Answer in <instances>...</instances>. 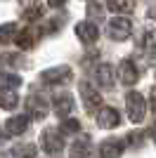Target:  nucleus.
<instances>
[{
  "label": "nucleus",
  "mask_w": 156,
  "mask_h": 158,
  "mask_svg": "<svg viewBox=\"0 0 156 158\" xmlns=\"http://www.w3.org/2000/svg\"><path fill=\"white\" fill-rule=\"evenodd\" d=\"M78 120H73V118H64V123H62V132H76L78 130Z\"/></svg>",
  "instance_id": "nucleus-23"
},
{
  "label": "nucleus",
  "mask_w": 156,
  "mask_h": 158,
  "mask_svg": "<svg viewBox=\"0 0 156 158\" xmlns=\"http://www.w3.org/2000/svg\"><path fill=\"white\" fill-rule=\"evenodd\" d=\"M88 153H90V139H88V137H80L78 142H73L71 158H85Z\"/></svg>",
  "instance_id": "nucleus-17"
},
{
  "label": "nucleus",
  "mask_w": 156,
  "mask_h": 158,
  "mask_svg": "<svg viewBox=\"0 0 156 158\" xmlns=\"http://www.w3.org/2000/svg\"><path fill=\"white\" fill-rule=\"evenodd\" d=\"M50 2V7H62V5H66V0H47Z\"/></svg>",
  "instance_id": "nucleus-25"
},
{
  "label": "nucleus",
  "mask_w": 156,
  "mask_h": 158,
  "mask_svg": "<svg viewBox=\"0 0 156 158\" xmlns=\"http://www.w3.org/2000/svg\"><path fill=\"white\" fill-rule=\"evenodd\" d=\"M38 28H33V26H28V28H24V31L17 35V47L19 50H31L33 45H36V38H38Z\"/></svg>",
  "instance_id": "nucleus-10"
},
{
  "label": "nucleus",
  "mask_w": 156,
  "mask_h": 158,
  "mask_svg": "<svg viewBox=\"0 0 156 158\" xmlns=\"http://www.w3.org/2000/svg\"><path fill=\"white\" fill-rule=\"evenodd\" d=\"M12 38H17V24H2L0 26V43H12Z\"/></svg>",
  "instance_id": "nucleus-20"
},
{
  "label": "nucleus",
  "mask_w": 156,
  "mask_h": 158,
  "mask_svg": "<svg viewBox=\"0 0 156 158\" xmlns=\"http://www.w3.org/2000/svg\"><path fill=\"white\" fill-rule=\"evenodd\" d=\"M76 35L80 38V43H85V45H92L95 40H97L99 31L95 24H90V21H80V24H76Z\"/></svg>",
  "instance_id": "nucleus-7"
},
{
  "label": "nucleus",
  "mask_w": 156,
  "mask_h": 158,
  "mask_svg": "<svg viewBox=\"0 0 156 158\" xmlns=\"http://www.w3.org/2000/svg\"><path fill=\"white\" fill-rule=\"evenodd\" d=\"M40 146H43V151H45V153H59V151H62V146H64V142H62V137H59V132L50 127V130L43 132Z\"/></svg>",
  "instance_id": "nucleus-5"
},
{
  "label": "nucleus",
  "mask_w": 156,
  "mask_h": 158,
  "mask_svg": "<svg viewBox=\"0 0 156 158\" xmlns=\"http://www.w3.org/2000/svg\"><path fill=\"white\" fill-rule=\"evenodd\" d=\"M21 85V78L17 73H0V87H10V90H17Z\"/></svg>",
  "instance_id": "nucleus-19"
},
{
  "label": "nucleus",
  "mask_w": 156,
  "mask_h": 158,
  "mask_svg": "<svg viewBox=\"0 0 156 158\" xmlns=\"http://www.w3.org/2000/svg\"><path fill=\"white\" fill-rule=\"evenodd\" d=\"M106 7L114 10V12H132L135 0H106Z\"/></svg>",
  "instance_id": "nucleus-18"
},
{
  "label": "nucleus",
  "mask_w": 156,
  "mask_h": 158,
  "mask_svg": "<svg viewBox=\"0 0 156 158\" xmlns=\"http://www.w3.org/2000/svg\"><path fill=\"white\" fill-rule=\"evenodd\" d=\"M130 33H132V21L130 19L116 17V19L109 21V38L111 40H125V38H130Z\"/></svg>",
  "instance_id": "nucleus-3"
},
{
  "label": "nucleus",
  "mask_w": 156,
  "mask_h": 158,
  "mask_svg": "<svg viewBox=\"0 0 156 158\" xmlns=\"http://www.w3.org/2000/svg\"><path fill=\"white\" fill-rule=\"evenodd\" d=\"M26 127H28V116H14V118L7 120V135H21V132H26Z\"/></svg>",
  "instance_id": "nucleus-14"
},
{
  "label": "nucleus",
  "mask_w": 156,
  "mask_h": 158,
  "mask_svg": "<svg viewBox=\"0 0 156 158\" xmlns=\"http://www.w3.org/2000/svg\"><path fill=\"white\" fill-rule=\"evenodd\" d=\"M19 2H21V19H24V21L40 19V14H43L40 0H19Z\"/></svg>",
  "instance_id": "nucleus-6"
},
{
  "label": "nucleus",
  "mask_w": 156,
  "mask_h": 158,
  "mask_svg": "<svg viewBox=\"0 0 156 158\" xmlns=\"http://www.w3.org/2000/svg\"><path fill=\"white\" fill-rule=\"evenodd\" d=\"M26 106H28V113H31V118L40 120L47 116V102L43 97H38V94H31L28 97V102H26Z\"/></svg>",
  "instance_id": "nucleus-8"
},
{
  "label": "nucleus",
  "mask_w": 156,
  "mask_h": 158,
  "mask_svg": "<svg viewBox=\"0 0 156 158\" xmlns=\"http://www.w3.org/2000/svg\"><path fill=\"white\" fill-rule=\"evenodd\" d=\"M80 94H83V104H85V111L88 113H97L99 104H102V97L90 83H80Z\"/></svg>",
  "instance_id": "nucleus-4"
},
{
  "label": "nucleus",
  "mask_w": 156,
  "mask_h": 158,
  "mask_svg": "<svg viewBox=\"0 0 156 158\" xmlns=\"http://www.w3.org/2000/svg\"><path fill=\"white\" fill-rule=\"evenodd\" d=\"M118 123H121V116H118L116 109H111V106H106V109H102L97 116V125L104 127V130H111V127H116Z\"/></svg>",
  "instance_id": "nucleus-9"
},
{
  "label": "nucleus",
  "mask_w": 156,
  "mask_h": 158,
  "mask_svg": "<svg viewBox=\"0 0 156 158\" xmlns=\"http://www.w3.org/2000/svg\"><path fill=\"white\" fill-rule=\"evenodd\" d=\"M88 14H90V17H97V19H102L104 10H102V7H99V5H97V2H92V5L88 7Z\"/></svg>",
  "instance_id": "nucleus-24"
},
{
  "label": "nucleus",
  "mask_w": 156,
  "mask_h": 158,
  "mask_svg": "<svg viewBox=\"0 0 156 158\" xmlns=\"http://www.w3.org/2000/svg\"><path fill=\"white\" fill-rule=\"evenodd\" d=\"M142 47H147V50H154L156 47V31L154 28L147 31V35H144V40H142Z\"/></svg>",
  "instance_id": "nucleus-22"
},
{
  "label": "nucleus",
  "mask_w": 156,
  "mask_h": 158,
  "mask_svg": "<svg viewBox=\"0 0 156 158\" xmlns=\"http://www.w3.org/2000/svg\"><path fill=\"white\" fill-rule=\"evenodd\" d=\"M95 78H97V83L102 87H111V83H114V66L111 64H102L97 66V71H95Z\"/></svg>",
  "instance_id": "nucleus-13"
},
{
  "label": "nucleus",
  "mask_w": 156,
  "mask_h": 158,
  "mask_svg": "<svg viewBox=\"0 0 156 158\" xmlns=\"http://www.w3.org/2000/svg\"><path fill=\"white\" fill-rule=\"evenodd\" d=\"M71 76H73L71 66H54V69H47L40 73V80L47 85H54V83H69Z\"/></svg>",
  "instance_id": "nucleus-2"
},
{
  "label": "nucleus",
  "mask_w": 156,
  "mask_h": 158,
  "mask_svg": "<svg viewBox=\"0 0 156 158\" xmlns=\"http://www.w3.org/2000/svg\"><path fill=\"white\" fill-rule=\"evenodd\" d=\"M151 17H154V19H156V10H151Z\"/></svg>",
  "instance_id": "nucleus-27"
},
{
  "label": "nucleus",
  "mask_w": 156,
  "mask_h": 158,
  "mask_svg": "<svg viewBox=\"0 0 156 158\" xmlns=\"http://www.w3.org/2000/svg\"><path fill=\"white\" fill-rule=\"evenodd\" d=\"M151 109H154V111H156V90H154V92H151Z\"/></svg>",
  "instance_id": "nucleus-26"
},
{
  "label": "nucleus",
  "mask_w": 156,
  "mask_h": 158,
  "mask_svg": "<svg viewBox=\"0 0 156 158\" xmlns=\"http://www.w3.org/2000/svg\"><path fill=\"white\" fill-rule=\"evenodd\" d=\"M71 109H73V99L69 97V94H62V97H54V113H57L59 118H66Z\"/></svg>",
  "instance_id": "nucleus-15"
},
{
  "label": "nucleus",
  "mask_w": 156,
  "mask_h": 158,
  "mask_svg": "<svg viewBox=\"0 0 156 158\" xmlns=\"http://www.w3.org/2000/svg\"><path fill=\"white\" fill-rule=\"evenodd\" d=\"M118 76H121V83L123 85H132L137 80V69H135V64L132 61H121V66H118Z\"/></svg>",
  "instance_id": "nucleus-11"
},
{
  "label": "nucleus",
  "mask_w": 156,
  "mask_h": 158,
  "mask_svg": "<svg viewBox=\"0 0 156 158\" xmlns=\"http://www.w3.org/2000/svg\"><path fill=\"white\" fill-rule=\"evenodd\" d=\"M125 106H128V118L132 123H142L144 113H147V106H144V99L140 92H130L125 97Z\"/></svg>",
  "instance_id": "nucleus-1"
},
{
  "label": "nucleus",
  "mask_w": 156,
  "mask_h": 158,
  "mask_svg": "<svg viewBox=\"0 0 156 158\" xmlns=\"http://www.w3.org/2000/svg\"><path fill=\"white\" fill-rule=\"evenodd\" d=\"M14 158H33L36 156V146L33 144H26V146H17V149H14Z\"/></svg>",
  "instance_id": "nucleus-21"
},
{
  "label": "nucleus",
  "mask_w": 156,
  "mask_h": 158,
  "mask_svg": "<svg viewBox=\"0 0 156 158\" xmlns=\"http://www.w3.org/2000/svg\"><path fill=\"white\" fill-rule=\"evenodd\" d=\"M121 151H123V144H121V142H104V144L99 146V156L102 158H118Z\"/></svg>",
  "instance_id": "nucleus-16"
},
{
  "label": "nucleus",
  "mask_w": 156,
  "mask_h": 158,
  "mask_svg": "<svg viewBox=\"0 0 156 158\" xmlns=\"http://www.w3.org/2000/svg\"><path fill=\"white\" fill-rule=\"evenodd\" d=\"M19 97H17V90H10V87H0V109L5 111H12L17 106Z\"/></svg>",
  "instance_id": "nucleus-12"
}]
</instances>
